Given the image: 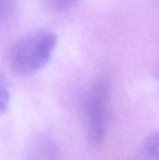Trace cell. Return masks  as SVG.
Instances as JSON below:
<instances>
[{
    "label": "cell",
    "mask_w": 159,
    "mask_h": 160,
    "mask_svg": "<svg viewBox=\"0 0 159 160\" xmlns=\"http://www.w3.org/2000/svg\"><path fill=\"white\" fill-rule=\"evenodd\" d=\"M58 38L48 29H39L22 36L10 48L11 69L20 75H30L42 69L52 59Z\"/></svg>",
    "instance_id": "cell-1"
},
{
    "label": "cell",
    "mask_w": 159,
    "mask_h": 160,
    "mask_svg": "<svg viewBox=\"0 0 159 160\" xmlns=\"http://www.w3.org/2000/svg\"><path fill=\"white\" fill-rule=\"evenodd\" d=\"M111 86L105 78L97 79L85 92L82 114L86 136L93 145L100 144L106 135L109 123Z\"/></svg>",
    "instance_id": "cell-2"
},
{
    "label": "cell",
    "mask_w": 159,
    "mask_h": 160,
    "mask_svg": "<svg viewBox=\"0 0 159 160\" xmlns=\"http://www.w3.org/2000/svg\"><path fill=\"white\" fill-rule=\"evenodd\" d=\"M33 154H36V158H55L58 153L56 146L50 141H41L35 143Z\"/></svg>",
    "instance_id": "cell-3"
},
{
    "label": "cell",
    "mask_w": 159,
    "mask_h": 160,
    "mask_svg": "<svg viewBox=\"0 0 159 160\" xmlns=\"http://www.w3.org/2000/svg\"><path fill=\"white\" fill-rule=\"evenodd\" d=\"M42 5L49 10L53 12L67 11L82 0H40Z\"/></svg>",
    "instance_id": "cell-4"
},
{
    "label": "cell",
    "mask_w": 159,
    "mask_h": 160,
    "mask_svg": "<svg viewBox=\"0 0 159 160\" xmlns=\"http://www.w3.org/2000/svg\"><path fill=\"white\" fill-rule=\"evenodd\" d=\"M143 150L149 158L159 159V130L153 132L146 138Z\"/></svg>",
    "instance_id": "cell-5"
},
{
    "label": "cell",
    "mask_w": 159,
    "mask_h": 160,
    "mask_svg": "<svg viewBox=\"0 0 159 160\" xmlns=\"http://www.w3.org/2000/svg\"><path fill=\"white\" fill-rule=\"evenodd\" d=\"M10 91L9 83L5 74L0 73V115L4 113L9 104Z\"/></svg>",
    "instance_id": "cell-6"
},
{
    "label": "cell",
    "mask_w": 159,
    "mask_h": 160,
    "mask_svg": "<svg viewBox=\"0 0 159 160\" xmlns=\"http://www.w3.org/2000/svg\"><path fill=\"white\" fill-rule=\"evenodd\" d=\"M18 0H0V23L7 21L15 11Z\"/></svg>",
    "instance_id": "cell-7"
}]
</instances>
